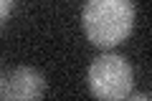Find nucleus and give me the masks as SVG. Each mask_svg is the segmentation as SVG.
Returning a JSON list of instances; mask_svg holds the SVG:
<instances>
[{
  "mask_svg": "<svg viewBox=\"0 0 152 101\" xmlns=\"http://www.w3.org/2000/svg\"><path fill=\"white\" fill-rule=\"evenodd\" d=\"M46 94V78L41 71L31 66H15V68L0 73V99L3 101H31Z\"/></svg>",
  "mask_w": 152,
  "mask_h": 101,
  "instance_id": "3",
  "label": "nucleus"
},
{
  "mask_svg": "<svg viewBox=\"0 0 152 101\" xmlns=\"http://www.w3.org/2000/svg\"><path fill=\"white\" fill-rule=\"evenodd\" d=\"M134 84L132 66L124 56L117 53H104L91 61L89 66V89L96 99L104 101H119L127 99Z\"/></svg>",
  "mask_w": 152,
  "mask_h": 101,
  "instance_id": "2",
  "label": "nucleus"
},
{
  "mask_svg": "<svg viewBox=\"0 0 152 101\" xmlns=\"http://www.w3.org/2000/svg\"><path fill=\"white\" fill-rule=\"evenodd\" d=\"M81 25L94 46H119L134 25V0H86Z\"/></svg>",
  "mask_w": 152,
  "mask_h": 101,
  "instance_id": "1",
  "label": "nucleus"
},
{
  "mask_svg": "<svg viewBox=\"0 0 152 101\" xmlns=\"http://www.w3.org/2000/svg\"><path fill=\"white\" fill-rule=\"evenodd\" d=\"M10 10H13V0H0V25L8 20Z\"/></svg>",
  "mask_w": 152,
  "mask_h": 101,
  "instance_id": "4",
  "label": "nucleus"
}]
</instances>
